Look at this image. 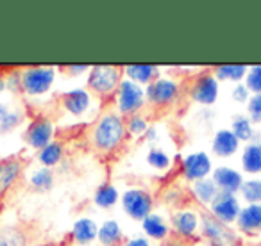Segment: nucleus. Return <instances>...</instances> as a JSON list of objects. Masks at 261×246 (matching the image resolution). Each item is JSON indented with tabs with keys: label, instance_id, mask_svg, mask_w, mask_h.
Returning <instances> with one entry per match:
<instances>
[{
	"label": "nucleus",
	"instance_id": "29",
	"mask_svg": "<svg viewBox=\"0 0 261 246\" xmlns=\"http://www.w3.org/2000/svg\"><path fill=\"white\" fill-rule=\"evenodd\" d=\"M54 171L50 170V168H38V170L33 171V175H31L29 182L31 186H33V189H36V191H50L52 186H54Z\"/></svg>",
	"mask_w": 261,
	"mask_h": 246
},
{
	"label": "nucleus",
	"instance_id": "19",
	"mask_svg": "<svg viewBox=\"0 0 261 246\" xmlns=\"http://www.w3.org/2000/svg\"><path fill=\"white\" fill-rule=\"evenodd\" d=\"M236 227L243 234L261 232V203H247L245 207H242L236 220Z\"/></svg>",
	"mask_w": 261,
	"mask_h": 246
},
{
	"label": "nucleus",
	"instance_id": "40",
	"mask_svg": "<svg viewBox=\"0 0 261 246\" xmlns=\"http://www.w3.org/2000/svg\"><path fill=\"white\" fill-rule=\"evenodd\" d=\"M163 246H190V244L186 239H181V237H177V235H174V237L167 239Z\"/></svg>",
	"mask_w": 261,
	"mask_h": 246
},
{
	"label": "nucleus",
	"instance_id": "33",
	"mask_svg": "<svg viewBox=\"0 0 261 246\" xmlns=\"http://www.w3.org/2000/svg\"><path fill=\"white\" fill-rule=\"evenodd\" d=\"M245 86L252 95L261 93V65H254L249 68L245 77Z\"/></svg>",
	"mask_w": 261,
	"mask_h": 246
},
{
	"label": "nucleus",
	"instance_id": "16",
	"mask_svg": "<svg viewBox=\"0 0 261 246\" xmlns=\"http://www.w3.org/2000/svg\"><path fill=\"white\" fill-rule=\"evenodd\" d=\"M98 237V223L93 218L83 216L72 225V241L79 246H88Z\"/></svg>",
	"mask_w": 261,
	"mask_h": 246
},
{
	"label": "nucleus",
	"instance_id": "31",
	"mask_svg": "<svg viewBox=\"0 0 261 246\" xmlns=\"http://www.w3.org/2000/svg\"><path fill=\"white\" fill-rule=\"evenodd\" d=\"M125 127H127V136H130V138H145L150 125H149V119L140 112V114L127 118Z\"/></svg>",
	"mask_w": 261,
	"mask_h": 246
},
{
	"label": "nucleus",
	"instance_id": "12",
	"mask_svg": "<svg viewBox=\"0 0 261 246\" xmlns=\"http://www.w3.org/2000/svg\"><path fill=\"white\" fill-rule=\"evenodd\" d=\"M172 221V230L177 237L181 239H193L197 235V230H199L200 225V214H197L193 209H188V207H182V209H177L170 218Z\"/></svg>",
	"mask_w": 261,
	"mask_h": 246
},
{
	"label": "nucleus",
	"instance_id": "32",
	"mask_svg": "<svg viewBox=\"0 0 261 246\" xmlns=\"http://www.w3.org/2000/svg\"><path fill=\"white\" fill-rule=\"evenodd\" d=\"M240 195L249 203H261V178H249L243 182Z\"/></svg>",
	"mask_w": 261,
	"mask_h": 246
},
{
	"label": "nucleus",
	"instance_id": "26",
	"mask_svg": "<svg viewBox=\"0 0 261 246\" xmlns=\"http://www.w3.org/2000/svg\"><path fill=\"white\" fill-rule=\"evenodd\" d=\"M247 68L245 65H220V66H215L213 70V75L220 80H232V82L240 84L243 79L247 77Z\"/></svg>",
	"mask_w": 261,
	"mask_h": 246
},
{
	"label": "nucleus",
	"instance_id": "7",
	"mask_svg": "<svg viewBox=\"0 0 261 246\" xmlns=\"http://www.w3.org/2000/svg\"><path fill=\"white\" fill-rule=\"evenodd\" d=\"M179 95H181V84L172 77H158L145 87L147 104L158 109L172 105L179 98Z\"/></svg>",
	"mask_w": 261,
	"mask_h": 246
},
{
	"label": "nucleus",
	"instance_id": "22",
	"mask_svg": "<svg viewBox=\"0 0 261 246\" xmlns=\"http://www.w3.org/2000/svg\"><path fill=\"white\" fill-rule=\"evenodd\" d=\"M190 191H192V196L200 203V205H211V202L217 198V195L220 193V189L217 188V184L213 182V178L207 177V178H204V180L193 182L192 188H190Z\"/></svg>",
	"mask_w": 261,
	"mask_h": 246
},
{
	"label": "nucleus",
	"instance_id": "17",
	"mask_svg": "<svg viewBox=\"0 0 261 246\" xmlns=\"http://www.w3.org/2000/svg\"><path fill=\"white\" fill-rule=\"evenodd\" d=\"M125 79L133 80V82L140 84V86H149L150 82L160 77V66L156 65H147V63H138V65H127L122 66Z\"/></svg>",
	"mask_w": 261,
	"mask_h": 246
},
{
	"label": "nucleus",
	"instance_id": "18",
	"mask_svg": "<svg viewBox=\"0 0 261 246\" xmlns=\"http://www.w3.org/2000/svg\"><path fill=\"white\" fill-rule=\"evenodd\" d=\"M240 141L231 129H220L215 132L213 141H211V150L217 157H231L238 152Z\"/></svg>",
	"mask_w": 261,
	"mask_h": 246
},
{
	"label": "nucleus",
	"instance_id": "3",
	"mask_svg": "<svg viewBox=\"0 0 261 246\" xmlns=\"http://www.w3.org/2000/svg\"><path fill=\"white\" fill-rule=\"evenodd\" d=\"M115 104H116V112H120L123 118H125V116L130 118V116L140 114V111H142L147 104L145 87H142L140 84L133 82V80L123 77L118 89H116Z\"/></svg>",
	"mask_w": 261,
	"mask_h": 246
},
{
	"label": "nucleus",
	"instance_id": "36",
	"mask_svg": "<svg viewBox=\"0 0 261 246\" xmlns=\"http://www.w3.org/2000/svg\"><path fill=\"white\" fill-rule=\"evenodd\" d=\"M6 77V89L11 93L22 91V70H11Z\"/></svg>",
	"mask_w": 261,
	"mask_h": 246
},
{
	"label": "nucleus",
	"instance_id": "21",
	"mask_svg": "<svg viewBox=\"0 0 261 246\" xmlns=\"http://www.w3.org/2000/svg\"><path fill=\"white\" fill-rule=\"evenodd\" d=\"M98 242L102 246H118L123 241V230L116 220H104L98 225Z\"/></svg>",
	"mask_w": 261,
	"mask_h": 246
},
{
	"label": "nucleus",
	"instance_id": "1",
	"mask_svg": "<svg viewBox=\"0 0 261 246\" xmlns=\"http://www.w3.org/2000/svg\"><path fill=\"white\" fill-rule=\"evenodd\" d=\"M127 138V127L125 118L116 111H106L93 121L88 132L90 145L93 146L95 152L104 153H115L120 146L123 145Z\"/></svg>",
	"mask_w": 261,
	"mask_h": 246
},
{
	"label": "nucleus",
	"instance_id": "41",
	"mask_svg": "<svg viewBox=\"0 0 261 246\" xmlns=\"http://www.w3.org/2000/svg\"><path fill=\"white\" fill-rule=\"evenodd\" d=\"M145 141H156L158 139V129L156 127H149V131H147V134H145Z\"/></svg>",
	"mask_w": 261,
	"mask_h": 246
},
{
	"label": "nucleus",
	"instance_id": "27",
	"mask_svg": "<svg viewBox=\"0 0 261 246\" xmlns=\"http://www.w3.org/2000/svg\"><path fill=\"white\" fill-rule=\"evenodd\" d=\"M231 131L232 134L238 138V141H250L254 139L256 132H254V123L250 121L249 116H243V114H236L232 118V123H231Z\"/></svg>",
	"mask_w": 261,
	"mask_h": 246
},
{
	"label": "nucleus",
	"instance_id": "14",
	"mask_svg": "<svg viewBox=\"0 0 261 246\" xmlns=\"http://www.w3.org/2000/svg\"><path fill=\"white\" fill-rule=\"evenodd\" d=\"M211 178H213V182L217 184V188L220 189V191L232 193V195L240 193L243 182H245V180H243V175L240 173L238 170L231 168V166L215 168L213 173H211Z\"/></svg>",
	"mask_w": 261,
	"mask_h": 246
},
{
	"label": "nucleus",
	"instance_id": "28",
	"mask_svg": "<svg viewBox=\"0 0 261 246\" xmlns=\"http://www.w3.org/2000/svg\"><path fill=\"white\" fill-rule=\"evenodd\" d=\"M0 246H27V237L22 228L6 225L0 227Z\"/></svg>",
	"mask_w": 261,
	"mask_h": 246
},
{
	"label": "nucleus",
	"instance_id": "8",
	"mask_svg": "<svg viewBox=\"0 0 261 246\" xmlns=\"http://www.w3.org/2000/svg\"><path fill=\"white\" fill-rule=\"evenodd\" d=\"M213 173V161L207 152H192L181 159V175L188 182H199L211 177Z\"/></svg>",
	"mask_w": 261,
	"mask_h": 246
},
{
	"label": "nucleus",
	"instance_id": "30",
	"mask_svg": "<svg viewBox=\"0 0 261 246\" xmlns=\"http://www.w3.org/2000/svg\"><path fill=\"white\" fill-rule=\"evenodd\" d=\"M147 164L156 171H167L172 166V157L160 146H150L147 152Z\"/></svg>",
	"mask_w": 261,
	"mask_h": 246
},
{
	"label": "nucleus",
	"instance_id": "24",
	"mask_svg": "<svg viewBox=\"0 0 261 246\" xmlns=\"http://www.w3.org/2000/svg\"><path fill=\"white\" fill-rule=\"evenodd\" d=\"M242 168L245 173H261V143H249L242 152Z\"/></svg>",
	"mask_w": 261,
	"mask_h": 246
},
{
	"label": "nucleus",
	"instance_id": "6",
	"mask_svg": "<svg viewBox=\"0 0 261 246\" xmlns=\"http://www.w3.org/2000/svg\"><path fill=\"white\" fill-rule=\"evenodd\" d=\"M122 209L130 220H136L142 223L154 209V196L143 188H129L120 196Z\"/></svg>",
	"mask_w": 261,
	"mask_h": 246
},
{
	"label": "nucleus",
	"instance_id": "42",
	"mask_svg": "<svg viewBox=\"0 0 261 246\" xmlns=\"http://www.w3.org/2000/svg\"><path fill=\"white\" fill-rule=\"evenodd\" d=\"M9 111H11V109H9L8 104H0V121H2V119H4L6 116H8Z\"/></svg>",
	"mask_w": 261,
	"mask_h": 246
},
{
	"label": "nucleus",
	"instance_id": "10",
	"mask_svg": "<svg viewBox=\"0 0 261 246\" xmlns=\"http://www.w3.org/2000/svg\"><path fill=\"white\" fill-rule=\"evenodd\" d=\"M54 136H56V125L48 116H36L27 125V131H25L27 145L31 148L38 150V152L41 148H45L47 145H50L54 141Z\"/></svg>",
	"mask_w": 261,
	"mask_h": 246
},
{
	"label": "nucleus",
	"instance_id": "4",
	"mask_svg": "<svg viewBox=\"0 0 261 246\" xmlns=\"http://www.w3.org/2000/svg\"><path fill=\"white\" fill-rule=\"evenodd\" d=\"M200 232L211 246H242L238 232L218 221L211 212L200 214Z\"/></svg>",
	"mask_w": 261,
	"mask_h": 246
},
{
	"label": "nucleus",
	"instance_id": "23",
	"mask_svg": "<svg viewBox=\"0 0 261 246\" xmlns=\"http://www.w3.org/2000/svg\"><path fill=\"white\" fill-rule=\"evenodd\" d=\"M120 196L122 195H120L118 188H116L115 184L104 182V184H100L95 189L93 203L97 207H100V209H111V207H115L116 203L120 202Z\"/></svg>",
	"mask_w": 261,
	"mask_h": 246
},
{
	"label": "nucleus",
	"instance_id": "20",
	"mask_svg": "<svg viewBox=\"0 0 261 246\" xmlns=\"http://www.w3.org/2000/svg\"><path fill=\"white\" fill-rule=\"evenodd\" d=\"M142 230L143 235H147L152 241H167L170 235V227L165 221V218L161 214H149L145 220L142 221Z\"/></svg>",
	"mask_w": 261,
	"mask_h": 246
},
{
	"label": "nucleus",
	"instance_id": "34",
	"mask_svg": "<svg viewBox=\"0 0 261 246\" xmlns=\"http://www.w3.org/2000/svg\"><path fill=\"white\" fill-rule=\"evenodd\" d=\"M23 121V112L22 111H9L8 116H6L2 121H0V132L6 134V132H11L13 129H16L20 123Z\"/></svg>",
	"mask_w": 261,
	"mask_h": 246
},
{
	"label": "nucleus",
	"instance_id": "9",
	"mask_svg": "<svg viewBox=\"0 0 261 246\" xmlns=\"http://www.w3.org/2000/svg\"><path fill=\"white\" fill-rule=\"evenodd\" d=\"M218 93H220V84L213 73H200L190 84V97L199 105L206 107L213 105L218 100Z\"/></svg>",
	"mask_w": 261,
	"mask_h": 246
},
{
	"label": "nucleus",
	"instance_id": "2",
	"mask_svg": "<svg viewBox=\"0 0 261 246\" xmlns=\"http://www.w3.org/2000/svg\"><path fill=\"white\" fill-rule=\"evenodd\" d=\"M122 80L123 70L115 65H95L88 72V87L102 98L115 97Z\"/></svg>",
	"mask_w": 261,
	"mask_h": 246
},
{
	"label": "nucleus",
	"instance_id": "11",
	"mask_svg": "<svg viewBox=\"0 0 261 246\" xmlns=\"http://www.w3.org/2000/svg\"><path fill=\"white\" fill-rule=\"evenodd\" d=\"M240 210H242V205H240V200L236 198V195L232 193H225L220 191L217 195V198L211 202L210 205V212L217 218L218 221L225 225L236 223L240 216Z\"/></svg>",
	"mask_w": 261,
	"mask_h": 246
},
{
	"label": "nucleus",
	"instance_id": "38",
	"mask_svg": "<svg viewBox=\"0 0 261 246\" xmlns=\"http://www.w3.org/2000/svg\"><path fill=\"white\" fill-rule=\"evenodd\" d=\"M123 246H152V242L147 235H135V237L127 239Z\"/></svg>",
	"mask_w": 261,
	"mask_h": 246
},
{
	"label": "nucleus",
	"instance_id": "43",
	"mask_svg": "<svg viewBox=\"0 0 261 246\" xmlns=\"http://www.w3.org/2000/svg\"><path fill=\"white\" fill-rule=\"evenodd\" d=\"M4 91H6V77L0 73V95L4 93Z\"/></svg>",
	"mask_w": 261,
	"mask_h": 246
},
{
	"label": "nucleus",
	"instance_id": "37",
	"mask_svg": "<svg viewBox=\"0 0 261 246\" xmlns=\"http://www.w3.org/2000/svg\"><path fill=\"white\" fill-rule=\"evenodd\" d=\"M231 97L236 104H247L249 98L252 97V93H250L245 84L240 82V84H234V87H232V91H231Z\"/></svg>",
	"mask_w": 261,
	"mask_h": 246
},
{
	"label": "nucleus",
	"instance_id": "25",
	"mask_svg": "<svg viewBox=\"0 0 261 246\" xmlns=\"http://www.w3.org/2000/svg\"><path fill=\"white\" fill-rule=\"evenodd\" d=\"M63 157H65V146L61 141H52L50 145H47L45 148H41L38 152V163L43 168H56L61 164Z\"/></svg>",
	"mask_w": 261,
	"mask_h": 246
},
{
	"label": "nucleus",
	"instance_id": "13",
	"mask_svg": "<svg viewBox=\"0 0 261 246\" xmlns=\"http://www.w3.org/2000/svg\"><path fill=\"white\" fill-rule=\"evenodd\" d=\"M61 105L68 114L83 116L91 107V91L84 87H73L61 95Z\"/></svg>",
	"mask_w": 261,
	"mask_h": 246
},
{
	"label": "nucleus",
	"instance_id": "15",
	"mask_svg": "<svg viewBox=\"0 0 261 246\" xmlns=\"http://www.w3.org/2000/svg\"><path fill=\"white\" fill-rule=\"evenodd\" d=\"M23 173V163L18 157H6L0 161V198L20 180Z\"/></svg>",
	"mask_w": 261,
	"mask_h": 246
},
{
	"label": "nucleus",
	"instance_id": "5",
	"mask_svg": "<svg viewBox=\"0 0 261 246\" xmlns=\"http://www.w3.org/2000/svg\"><path fill=\"white\" fill-rule=\"evenodd\" d=\"M58 70L52 66H29L22 70V93L27 97H43L52 89Z\"/></svg>",
	"mask_w": 261,
	"mask_h": 246
},
{
	"label": "nucleus",
	"instance_id": "39",
	"mask_svg": "<svg viewBox=\"0 0 261 246\" xmlns=\"http://www.w3.org/2000/svg\"><path fill=\"white\" fill-rule=\"evenodd\" d=\"M91 70V66H88V65H70V66H66V72L70 73V75H83V73H88Z\"/></svg>",
	"mask_w": 261,
	"mask_h": 246
},
{
	"label": "nucleus",
	"instance_id": "35",
	"mask_svg": "<svg viewBox=\"0 0 261 246\" xmlns=\"http://www.w3.org/2000/svg\"><path fill=\"white\" fill-rule=\"evenodd\" d=\"M247 111L252 123H261V93L252 95L247 102Z\"/></svg>",
	"mask_w": 261,
	"mask_h": 246
}]
</instances>
